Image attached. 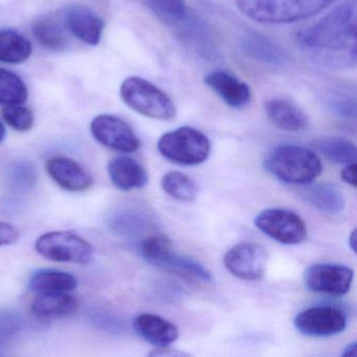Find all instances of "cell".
Listing matches in <instances>:
<instances>
[{
  "label": "cell",
  "instance_id": "1",
  "mask_svg": "<svg viewBox=\"0 0 357 357\" xmlns=\"http://www.w3.org/2000/svg\"><path fill=\"white\" fill-rule=\"evenodd\" d=\"M356 0H346L298 34V43L321 63L350 68L356 63Z\"/></svg>",
  "mask_w": 357,
  "mask_h": 357
},
{
  "label": "cell",
  "instance_id": "2",
  "mask_svg": "<svg viewBox=\"0 0 357 357\" xmlns=\"http://www.w3.org/2000/svg\"><path fill=\"white\" fill-rule=\"evenodd\" d=\"M334 0H236L248 20L264 24H286L312 17Z\"/></svg>",
  "mask_w": 357,
  "mask_h": 357
},
{
  "label": "cell",
  "instance_id": "3",
  "mask_svg": "<svg viewBox=\"0 0 357 357\" xmlns=\"http://www.w3.org/2000/svg\"><path fill=\"white\" fill-rule=\"evenodd\" d=\"M265 168L284 183L305 185H310L321 174L323 164L312 150L296 145H281L267 155Z\"/></svg>",
  "mask_w": 357,
  "mask_h": 357
},
{
  "label": "cell",
  "instance_id": "4",
  "mask_svg": "<svg viewBox=\"0 0 357 357\" xmlns=\"http://www.w3.org/2000/svg\"><path fill=\"white\" fill-rule=\"evenodd\" d=\"M121 99L137 114L158 121H170L176 116L172 100L156 85L139 77H129L121 85Z\"/></svg>",
  "mask_w": 357,
  "mask_h": 357
},
{
  "label": "cell",
  "instance_id": "5",
  "mask_svg": "<svg viewBox=\"0 0 357 357\" xmlns=\"http://www.w3.org/2000/svg\"><path fill=\"white\" fill-rule=\"evenodd\" d=\"M158 151L167 160L181 166H197L208 160L211 142L192 127H181L165 133L158 143Z\"/></svg>",
  "mask_w": 357,
  "mask_h": 357
},
{
  "label": "cell",
  "instance_id": "6",
  "mask_svg": "<svg viewBox=\"0 0 357 357\" xmlns=\"http://www.w3.org/2000/svg\"><path fill=\"white\" fill-rule=\"evenodd\" d=\"M35 248L43 258L54 262L89 264L93 257V248L86 240L72 231H50L40 236Z\"/></svg>",
  "mask_w": 357,
  "mask_h": 357
},
{
  "label": "cell",
  "instance_id": "7",
  "mask_svg": "<svg viewBox=\"0 0 357 357\" xmlns=\"http://www.w3.org/2000/svg\"><path fill=\"white\" fill-rule=\"evenodd\" d=\"M255 225L271 239L285 245H296L308 237L305 221L296 213L286 208L263 210L255 218Z\"/></svg>",
  "mask_w": 357,
  "mask_h": 357
},
{
  "label": "cell",
  "instance_id": "8",
  "mask_svg": "<svg viewBox=\"0 0 357 357\" xmlns=\"http://www.w3.org/2000/svg\"><path fill=\"white\" fill-rule=\"evenodd\" d=\"M354 271L350 267L333 263H317L306 268L304 283L310 291L344 296L350 291Z\"/></svg>",
  "mask_w": 357,
  "mask_h": 357
},
{
  "label": "cell",
  "instance_id": "9",
  "mask_svg": "<svg viewBox=\"0 0 357 357\" xmlns=\"http://www.w3.org/2000/svg\"><path fill=\"white\" fill-rule=\"evenodd\" d=\"M268 254L260 244H237L227 250L223 258L225 268L244 281H259L266 271Z\"/></svg>",
  "mask_w": 357,
  "mask_h": 357
},
{
  "label": "cell",
  "instance_id": "10",
  "mask_svg": "<svg viewBox=\"0 0 357 357\" xmlns=\"http://www.w3.org/2000/svg\"><path fill=\"white\" fill-rule=\"evenodd\" d=\"M294 327L310 337H330L342 333L347 327L346 314L333 306L305 309L294 317Z\"/></svg>",
  "mask_w": 357,
  "mask_h": 357
},
{
  "label": "cell",
  "instance_id": "11",
  "mask_svg": "<svg viewBox=\"0 0 357 357\" xmlns=\"http://www.w3.org/2000/svg\"><path fill=\"white\" fill-rule=\"evenodd\" d=\"M91 131L96 141L116 151L132 153L141 147V142L130 125L112 114L96 116Z\"/></svg>",
  "mask_w": 357,
  "mask_h": 357
},
{
  "label": "cell",
  "instance_id": "12",
  "mask_svg": "<svg viewBox=\"0 0 357 357\" xmlns=\"http://www.w3.org/2000/svg\"><path fill=\"white\" fill-rule=\"evenodd\" d=\"M64 24L79 40L89 45H98L101 41L104 22L91 8L80 3L66 7L63 12Z\"/></svg>",
  "mask_w": 357,
  "mask_h": 357
},
{
  "label": "cell",
  "instance_id": "13",
  "mask_svg": "<svg viewBox=\"0 0 357 357\" xmlns=\"http://www.w3.org/2000/svg\"><path fill=\"white\" fill-rule=\"evenodd\" d=\"M45 169L50 177L66 191H86L93 185L91 174L72 158L54 156L47 160Z\"/></svg>",
  "mask_w": 357,
  "mask_h": 357
},
{
  "label": "cell",
  "instance_id": "14",
  "mask_svg": "<svg viewBox=\"0 0 357 357\" xmlns=\"http://www.w3.org/2000/svg\"><path fill=\"white\" fill-rule=\"evenodd\" d=\"M204 83L229 107L241 109L252 101L250 86L225 70L208 73L204 77Z\"/></svg>",
  "mask_w": 357,
  "mask_h": 357
},
{
  "label": "cell",
  "instance_id": "15",
  "mask_svg": "<svg viewBox=\"0 0 357 357\" xmlns=\"http://www.w3.org/2000/svg\"><path fill=\"white\" fill-rule=\"evenodd\" d=\"M268 120L281 130L300 132L308 127L309 120L296 104L285 98H271L264 104Z\"/></svg>",
  "mask_w": 357,
  "mask_h": 357
},
{
  "label": "cell",
  "instance_id": "16",
  "mask_svg": "<svg viewBox=\"0 0 357 357\" xmlns=\"http://www.w3.org/2000/svg\"><path fill=\"white\" fill-rule=\"evenodd\" d=\"M108 174L114 187L121 191L143 189L149 183L147 170L130 156H118L110 160Z\"/></svg>",
  "mask_w": 357,
  "mask_h": 357
},
{
  "label": "cell",
  "instance_id": "17",
  "mask_svg": "<svg viewBox=\"0 0 357 357\" xmlns=\"http://www.w3.org/2000/svg\"><path fill=\"white\" fill-rule=\"evenodd\" d=\"M139 336L156 347H168L179 337V330L174 324L160 315L141 313L133 321Z\"/></svg>",
  "mask_w": 357,
  "mask_h": 357
},
{
  "label": "cell",
  "instance_id": "18",
  "mask_svg": "<svg viewBox=\"0 0 357 357\" xmlns=\"http://www.w3.org/2000/svg\"><path fill=\"white\" fill-rule=\"evenodd\" d=\"M244 55L254 61L271 66H282L287 61V56L281 47L268 37L258 33H250L241 41Z\"/></svg>",
  "mask_w": 357,
  "mask_h": 357
},
{
  "label": "cell",
  "instance_id": "19",
  "mask_svg": "<svg viewBox=\"0 0 357 357\" xmlns=\"http://www.w3.org/2000/svg\"><path fill=\"white\" fill-rule=\"evenodd\" d=\"M77 286L78 281L74 275L57 269H38L29 280V287L38 294L70 292Z\"/></svg>",
  "mask_w": 357,
  "mask_h": 357
},
{
  "label": "cell",
  "instance_id": "20",
  "mask_svg": "<svg viewBox=\"0 0 357 357\" xmlns=\"http://www.w3.org/2000/svg\"><path fill=\"white\" fill-rule=\"evenodd\" d=\"M303 199L317 210L328 215H337L346 206L342 192L330 183H317L303 191Z\"/></svg>",
  "mask_w": 357,
  "mask_h": 357
},
{
  "label": "cell",
  "instance_id": "21",
  "mask_svg": "<svg viewBox=\"0 0 357 357\" xmlns=\"http://www.w3.org/2000/svg\"><path fill=\"white\" fill-rule=\"evenodd\" d=\"M79 303L70 292L38 294L31 305L33 313L43 319L68 317L76 312Z\"/></svg>",
  "mask_w": 357,
  "mask_h": 357
},
{
  "label": "cell",
  "instance_id": "22",
  "mask_svg": "<svg viewBox=\"0 0 357 357\" xmlns=\"http://www.w3.org/2000/svg\"><path fill=\"white\" fill-rule=\"evenodd\" d=\"M158 267L194 283H210L212 281V275L204 265L190 257L176 254L174 250Z\"/></svg>",
  "mask_w": 357,
  "mask_h": 357
},
{
  "label": "cell",
  "instance_id": "23",
  "mask_svg": "<svg viewBox=\"0 0 357 357\" xmlns=\"http://www.w3.org/2000/svg\"><path fill=\"white\" fill-rule=\"evenodd\" d=\"M312 146L324 158L334 164L344 166L351 162H356L355 144L346 137L337 135L319 137L313 141Z\"/></svg>",
  "mask_w": 357,
  "mask_h": 357
},
{
  "label": "cell",
  "instance_id": "24",
  "mask_svg": "<svg viewBox=\"0 0 357 357\" xmlns=\"http://www.w3.org/2000/svg\"><path fill=\"white\" fill-rule=\"evenodd\" d=\"M30 41L20 33L10 29L0 30V62L20 64L32 55Z\"/></svg>",
  "mask_w": 357,
  "mask_h": 357
},
{
  "label": "cell",
  "instance_id": "25",
  "mask_svg": "<svg viewBox=\"0 0 357 357\" xmlns=\"http://www.w3.org/2000/svg\"><path fill=\"white\" fill-rule=\"evenodd\" d=\"M32 33L39 45L51 51H61L68 43L60 24L47 16L37 18L33 22Z\"/></svg>",
  "mask_w": 357,
  "mask_h": 357
},
{
  "label": "cell",
  "instance_id": "26",
  "mask_svg": "<svg viewBox=\"0 0 357 357\" xmlns=\"http://www.w3.org/2000/svg\"><path fill=\"white\" fill-rule=\"evenodd\" d=\"M165 193L181 202H192L197 196V185L188 175L171 171L162 176L160 181Z\"/></svg>",
  "mask_w": 357,
  "mask_h": 357
},
{
  "label": "cell",
  "instance_id": "27",
  "mask_svg": "<svg viewBox=\"0 0 357 357\" xmlns=\"http://www.w3.org/2000/svg\"><path fill=\"white\" fill-rule=\"evenodd\" d=\"M29 89L18 75L0 68V104H24L28 100Z\"/></svg>",
  "mask_w": 357,
  "mask_h": 357
},
{
  "label": "cell",
  "instance_id": "28",
  "mask_svg": "<svg viewBox=\"0 0 357 357\" xmlns=\"http://www.w3.org/2000/svg\"><path fill=\"white\" fill-rule=\"evenodd\" d=\"M148 7L169 26H179L187 22L185 0H147Z\"/></svg>",
  "mask_w": 357,
  "mask_h": 357
},
{
  "label": "cell",
  "instance_id": "29",
  "mask_svg": "<svg viewBox=\"0 0 357 357\" xmlns=\"http://www.w3.org/2000/svg\"><path fill=\"white\" fill-rule=\"evenodd\" d=\"M139 250L145 260L158 266L172 252V242L162 234H153L142 241Z\"/></svg>",
  "mask_w": 357,
  "mask_h": 357
},
{
  "label": "cell",
  "instance_id": "30",
  "mask_svg": "<svg viewBox=\"0 0 357 357\" xmlns=\"http://www.w3.org/2000/svg\"><path fill=\"white\" fill-rule=\"evenodd\" d=\"M1 116L11 128L20 132H26L34 126V114L22 104L3 105Z\"/></svg>",
  "mask_w": 357,
  "mask_h": 357
},
{
  "label": "cell",
  "instance_id": "31",
  "mask_svg": "<svg viewBox=\"0 0 357 357\" xmlns=\"http://www.w3.org/2000/svg\"><path fill=\"white\" fill-rule=\"evenodd\" d=\"M14 183L22 187H33L36 183V169L32 164L28 162H20L14 167L11 172Z\"/></svg>",
  "mask_w": 357,
  "mask_h": 357
},
{
  "label": "cell",
  "instance_id": "32",
  "mask_svg": "<svg viewBox=\"0 0 357 357\" xmlns=\"http://www.w3.org/2000/svg\"><path fill=\"white\" fill-rule=\"evenodd\" d=\"M332 112H335L340 118L347 120H355L356 118V105L354 100L348 98H335L329 102Z\"/></svg>",
  "mask_w": 357,
  "mask_h": 357
},
{
  "label": "cell",
  "instance_id": "33",
  "mask_svg": "<svg viewBox=\"0 0 357 357\" xmlns=\"http://www.w3.org/2000/svg\"><path fill=\"white\" fill-rule=\"evenodd\" d=\"M20 239L18 229L8 222L0 221V246L12 245Z\"/></svg>",
  "mask_w": 357,
  "mask_h": 357
},
{
  "label": "cell",
  "instance_id": "34",
  "mask_svg": "<svg viewBox=\"0 0 357 357\" xmlns=\"http://www.w3.org/2000/svg\"><path fill=\"white\" fill-rule=\"evenodd\" d=\"M342 181L351 187L356 188V162L344 165L340 173Z\"/></svg>",
  "mask_w": 357,
  "mask_h": 357
},
{
  "label": "cell",
  "instance_id": "35",
  "mask_svg": "<svg viewBox=\"0 0 357 357\" xmlns=\"http://www.w3.org/2000/svg\"><path fill=\"white\" fill-rule=\"evenodd\" d=\"M344 357H355L356 356V342H351L348 346L344 348V353H342Z\"/></svg>",
  "mask_w": 357,
  "mask_h": 357
},
{
  "label": "cell",
  "instance_id": "36",
  "mask_svg": "<svg viewBox=\"0 0 357 357\" xmlns=\"http://www.w3.org/2000/svg\"><path fill=\"white\" fill-rule=\"evenodd\" d=\"M356 229H353L352 233L350 234V236H349V246H350L351 250H352V252H356Z\"/></svg>",
  "mask_w": 357,
  "mask_h": 357
},
{
  "label": "cell",
  "instance_id": "37",
  "mask_svg": "<svg viewBox=\"0 0 357 357\" xmlns=\"http://www.w3.org/2000/svg\"><path fill=\"white\" fill-rule=\"evenodd\" d=\"M6 139V128L3 126V122L0 121V143H3Z\"/></svg>",
  "mask_w": 357,
  "mask_h": 357
}]
</instances>
